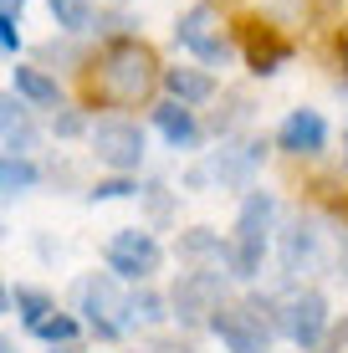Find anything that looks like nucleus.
I'll return each mask as SVG.
<instances>
[{"mask_svg":"<svg viewBox=\"0 0 348 353\" xmlns=\"http://www.w3.org/2000/svg\"><path fill=\"white\" fill-rule=\"evenodd\" d=\"M174 46L200 57V67H225L231 62V41L221 36V10L210 0H195L185 16L174 21Z\"/></svg>","mask_w":348,"mask_h":353,"instance_id":"obj_7","label":"nucleus"},{"mask_svg":"<svg viewBox=\"0 0 348 353\" xmlns=\"http://www.w3.org/2000/svg\"><path fill=\"white\" fill-rule=\"evenodd\" d=\"M277 149L292 154V159H313V154L328 149V118L318 108H292L277 128Z\"/></svg>","mask_w":348,"mask_h":353,"instance_id":"obj_12","label":"nucleus"},{"mask_svg":"<svg viewBox=\"0 0 348 353\" xmlns=\"http://www.w3.org/2000/svg\"><path fill=\"white\" fill-rule=\"evenodd\" d=\"M31 333L41 338L52 353H82V323L72 318V312H46V318L31 327Z\"/></svg>","mask_w":348,"mask_h":353,"instance_id":"obj_19","label":"nucleus"},{"mask_svg":"<svg viewBox=\"0 0 348 353\" xmlns=\"http://www.w3.org/2000/svg\"><path fill=\"white\" fill-rule=\"evenodd\" d=\"M134 194H139V179L113 174V179H98V185L88 190V200H92V205H108V200H134Z\"/></svg>","mask_w":348,"mask_h":353,"instance_id":"obj_23","label":"nucleus"},{"mask_svg":"<svg viewBox=\"0 0 348 353\" xmlns=\"http://www.w3.org/2000/svg\"><path fill=\"white\" fill-rule=\"evenodd\" d=\"M338 276L348 282V236H343V246H338Z\"/></svg>","mask_w":348,"mask_h":353,"instance_id":"obj_27","label":"nucleus"},{"mask_svg":"<svg viewBox=\"0 0 348 353\" xmlns=\"http://www.w3.org/2000/svg\"><path fill=\"white\" fill-rule=\"evenodd\" d=\"M282 266H287V272H313V266H318V230L307 221H297V225L282 230Z\"/></svg>","mask_w":348,"mask_h":353,"instance_id":"obj_18","label":"nucleus"},{"mask_svg":"<svg viewBox=\"0 0 348 353\" xmlns=\"http://www.w3.org/2000/svg\"><path fill=\"white\" fill-rule=\"evenodd\" d=\"M205 327L225 343V353H272V338H277V302L256 297V292L241 297V302H221Z\"/></svg>","mask_w":348,"mask_h":353,"instance_id":"obj_2","label":"nucleus"},{"mask_svg":"<svg viewBox=\"0 0 348 353\" xmlns=\"http://www.w3.org/2000/svg\"><path fill=\"white\" fill-rule=\"evenodd\" d=\"M0 52H6V57L21 52V21L16 16H0Z\"/></svg>","mask_w":348,"mask_h":353,"instance_id":"obj_25","label":"nucleus"},{"mask_svg":"<svg viewBox=\"0 0 348 353\" xmlns=\"http://www.w3.org/2000/svg\"><path fill=\"white\" fill-rule=\"evenodd\" d=\"M108 6H123V0H108Z\"/></svg>","mask_w":348,"mask_h":353,"instance_id":"obj_33","label":"nucleus"},{"mask_svg":"<svg viewBox=\"0 0 348 353\" xmlns=\"http://www.w3.org/2000/svg\"><path fill=\"white\" fill-rule=\"evenodd\" d=\"M261 159H267V143L261 139H246V143H231V149L210 154V164L190 169V185H225V190H251V179H256Z\"/></svg>","mask_w":348,"mask_h":353,"instance_id":"obj_9","label":"nucleus"},{"mask_svg":"<svg viewBox=\"0 0 348 353\" xmlns=\"http://www.w3.org/2000/svg\"><path fill=\"white\" fill-rule=\"evenodd\" d=\"M77 312L82 323H88L92 338H103V343H118V338L128 333V292L118 287L113 272H92L77 282Z\"/></svg>","mask_w":348,"mask_h":353,"instance_id":"obj_4","label":"nucleus"},{"mask_svg":"<svg viewBox=\"0 0 348 353\" xmlns=\"http://www.w3.org/2000/svg\"><path fill=\"white\" fill-rule=\"evenodd\" d=\"M0 139H6V154H31L36 139H41L31 108L21 103L16 92H6V88H0Z\"/></svg>","mask_w":348,"mask_h":353,"instance_id":"obj_14","label":"nucleus"},{"mask_svg":"<svg viewBox=\"0 0 348 353\" xmlns=\"http://www.w3.org/2000/svg\"><path fill=\"white\" fill-rule=\"evenodd\" d=\"M0 185H6V149H0Z\"/></svg>","mask_w":348,"mask_h":353,"instance_id":"obj_30","label":"nucleus"},{"mask_svg":"<svg viewBox=\"0 0 348 353\" xmlns=\"http://www.w3.org/2000/svg\"><path fill=\"white\" fill-rule=\"evenodd\" d=\"M0 353H16V343H6V338H0Z\"/></svg>","mask_w":348,"mask_h":353,"instance_id":"obj_31","label":"nucleus"},{"mask_svg":"<svg viewBox=\"0 0 348 353\" xmlns=\"http://www.w3.org/2000/svg\"><path fill=\"white\" fill-rule=\"evenodd\" d=\"M338 57H343V72H348V26L338 31Z\"/></svg>","mask_w":348,"mask_h":353,"instance_id":"obj_28","label":"nucleus"},{"mask_svg":"<svg viewBox=\"0 0 348 353\" xmlns=\"http://www.w3.org/2000/svg\"><path fill=\"white\" fill-rule=\"evenodd\" d=\"M10 92H16L26 108H62L67 103L62 82H57L46 67H36V62H16L10 67Z\"/></svg>","mask_w":348,"mask_h":353,"instance_id":"obj_13","label":"nucleus"},{"mask_svg":"<svg viewBox=\"0 0 348 353\" xmlns=\"http://www.w3.org/2000/svg\"><path fill=\"white\" fill-rule=\"evenodd\" d=\"M272 225H277V194L272 190H251L241 200V215H236V236L225 241V272L251 282L267 261V241Z\"/></svg>","mask_w":348,"mask_h":353,"instance_id":"obj_3","label":"nucleus"},{"mask_svg":"<svg viewBox=\"0 0 348 353\" xmlns=\"http://www.w3.org/2000/svg\"><path fill=\"white\" fill-rule=\"evenodd\" d=\"M170 302L159 297V292H134V297H128V323L134 327H159L164 318H170Z\"/></svg>","mask_w":348,"mask_h":353,"instance_id":"obj_22","label":"nucleus"},{"mask_svg":"<svg viewBox=\"0 0 348 353\" xmlns=\"http://www.w3.org/2000/svg\"><path fill=\"white\" fill-rule=\"evenodd\" d=\"M277 333L287 343H297L303 353L323 348V338H328V297L323 292H297V297H287L277 307Z\"/></svg>","mask_w":348,"mask_h":353,"instance_id":"obj_10","label":"nucleus"},{"mask_svg":"<svg viewBox=\"0 0 348 353\" xmlns=\"http://www.w3.org/2000/svg\"><path fill=\"white\" fill-rule=\"evenodd\" d=\"M179 261H190L195 272H221V266H225V241L210 236L205 225L185 230V236H179Z\"/></svg>","mask_w":348,"mask_h":353,"instance_id":"obj_17","label":"nucleus"},{"mask_svg":"<svg viewBox=\"0 0 348 353\" xmlns=\"http://www.w3.org/2000/svg\"><path fill=\"white\" fill-rule=\"evenodd\" d=\"M343 164H348V133H343Z\"/></svg>","mask_w":348,"mask_h":353,"instance_id":"obj_32","label":"nucleus"},{"mask_svg":"<svg viewBox=\"0 0 348 353\" xmlns=\"http://www.w3.org/2000/svg\"><path fill=\"white\" fill-rule=\"evenodd\" d=\"M159 88V57L143 36L103 41L98 62H88V103L92 108H143Z\"/></svg>","mask_w":348,"mask_h":353,"instance_id":"obj_1","label":"nucleus"},{"mask_svg":"<svg viewBox=\"0 0 348 353\" xmlns=\"http://www.w3.org/2000/svg\"><path fill=\"white\" fill-rule=\"evenodd\" d=\"M88 143L98 154V164H108L113 174H134L143 164V128L123 113H108L98 123H88Z\"/></svg>","mask_w":348,"mask_h":353,"instance_id":"obj_5","label":"nucleus"},{"mask_svg":"<svg viewBox=\"0 0 348 353\" xmlns=\"http://www.w3.org/2000/svg\"><path fill=\"white\" fill-rule=\"evenodd\" d=\"M10 307L21 312L26 327H36L46 312H57V302H52V292H41V287H16V292H10Z\"/></svg>","mask_w":348,"mask_h":353,"instance_id":"obj_21","label":"nucleus"},{"mask_svg":"<svg viewBox=\"0 0 348 353\" xmlns=\"http://www.w3.org/2000/svg\"><path fill=\"white\" fill-rule=\"evenodd\" d=\"M52 133L57 139H77V133H88V113L82 108H52Z\"/></svg>","mask_w":348,"mask_h":353,"instance_id":"obj_24","label":"nucleus"},{"mask_svg":"<svg viewBox=\"0 0 348 353\" xmlns=\"http://www.w3.org/2000/svg\"><path fill=\"white\" fill-rule=\"evenodd\" d=\"M159 88L185 108H200L215 97V77L205 67H159Z\"/></svg>","mask_w":348,"mask_h":353,"instance_id":"obj_16","label":"nucleus"},{"mask_svg":"<svg viewBox=\"0 0 348 353\" xmlns=\"http://www.w3.org/2000/svg\"><path fill=\"white\" fill-rule=\"evenodd\" d=\"M46 10H52V21H57L62 36H88L92 21H98V6H92V0H46Z\"/></svg>","mask_w":348,"mask_h":353,"instance_id":"obj_20","label":"nucleus"},{"mask_svg":"<svg viewBox=\"0 0 348 353\" xmlns=\"http://www.w3.org/2000/svg\"><path fill=\"white\" fill-rule=\"evenodd\" d=\"M0 312H10V287H0Z\"/></svg>","mask_w":348,"mask_h":353,"instance_id":"obj_29","label":"nucleus"},{"mask_svg":"<svg viewBox=\"0 0 348 353\" xmlns=\"http://www.w3.org/2000/svg\"><path fill=\"white\" fill-rule=\"evenodd\" d=\"M154 128L164 133V143L170 149H195L200 143V118H195V108H185V103H174V97H164V103H154Z\"/></svg>","mask_w":348,"mask_h":353,"instance_id":"obj_15","label":"nucleus"},{"mask_svg":"<svg viewBox=\"0 0 348 353\" xmlns=\"http://www.w3.org/2000/svg\"><path fill=\"white\" fill-rule=\"evenodd\" d=\"M225 302V276L221 272H179V282H174V292H170V318L179 323V327H200V323H210V312Z\"/></svg>","mask_w":348,"mask_h":353,"instance_id":"obj_8","label":"nucleus"},{"mask_svg":"<svg viewBox=\"0 0 348 353\" xmlns=\"http://www.w3.org/2000/svg\"><path fill=\"white\" fill-rule=\"evenodd\" d=\"M103 261H108V272H113L118 282H149V276L164 266V246L154 241V230L128 225V230H118V236L108 241Z\"/></svg>","mask_w":348,"mask_h":353,"instance_id":"obj_6","label":"nucleus"},{"mask_svg":"<svg viewBox=\"0 0 348 353\" xmlns=\"http://www.w3.org/2000/svg\"><path fill=\"white\" fill-rule=\"evenodd\" d=\"M241 57H246L251 77H277L292 62V41L277 26H267V21H246L241 26Z\"/></svg>","mask_w":348,"mask_h":353,"instance_id":"obj_11","label":"nucleus"},{"mask_svg":"<svg viewBox=\"0 0 348 353\" xmlns=\"http://www.w3.org/2000/svg\"><path fill=\"white\" fill-rule=\"evenodd\" d=\"M21 10H26V0H0V16H16L21 21Z\"/></svg>","mask_w":348,"mask_h":353,"instance_id":"obj_26","label":"nucleus"}]
</instances>
